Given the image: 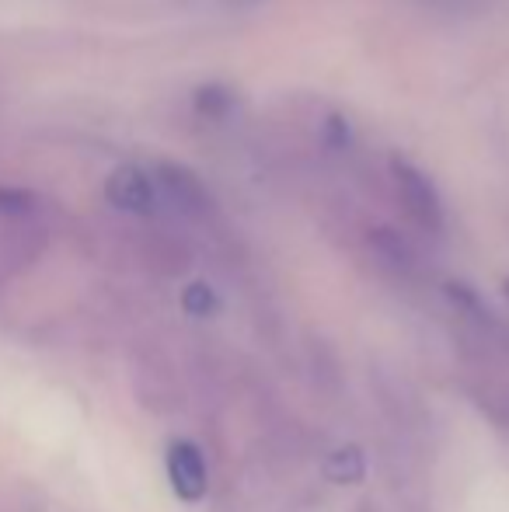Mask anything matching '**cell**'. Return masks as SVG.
<instances>
[{
  "label": "cell",
  "mask_w": 509,
  "mask_h": 512,
  "mask_svg": "<svg viewBox=\"0 0 509 512\" xmlns=\"http://www.w3.org/2000/svg\"><path fill=\"white\" fill-rule=\"evenodd\" d=\"M391 175H394V189H398V203L429 234H440L443 230V203L436 185L422 175L415 164L394 157L391 161Z\"/></svg>",
  "instance_id": "6da1fadb"
},
{
  "label": "cell",
  "mask_w": 509,
  "mask_h": 512,
  "mask_svg": "<svg viewBox=\"0 0 509 512\" xmlns=\"http://www.w3.org/2000/svg\"><path fill=\"white\" fill-rule=\"evenodd\" d=\"M150 178H154V189H157L161 206H171L182 216L210 213V206H213L210 192H206V185L199 182L189 168H182V164H154V168H150Z\"/></svg>",
  "instance_id": "7a4b0ae2"
},
{
  "label": "cell",
  "mask_w": 509,
  "mask_h": 512,
  "mask_svg": "<svg viewBox=\"0 0 509 512\" xmlns=\"http://www.w3.org/2000/svg\"><path fill=\"white\" fill-rule=\"evenodd\" d=\"M105 196L116 209L133 216H154L161 209L150 168H140V164H123V168L112 171L109 182H105Z\"/></svg>",
  "instance_id": "3957f363"
},
{
  "label": "cell",
  "mask_w": 509,
  "mask_h": 512,
  "mask_svg": "<svg viewBox=\"0 0 509 512\" xmlns=\"http://www.w3.org/2000/svg\"><path fill=\"white\" fill-rule=\"evenodd\" d=\"M168 478H171V488H175L178 499L185 502H199L210 488V471H206V460H203V450L189 439H175L168 446Z\"/></svg>",
  "instance_id": "277c9868"
},
{
  "label": "cell",
  "mask_w": 509,
  "mask_h": 512,
  "mask_svg": "<svg viewBox=\"0 0 509 512\" xmlns=\"http://www.w3.org/2000/svg\"><path fill=\"white\" fill-rule=\"evenodd\" d=\"M468 394L485 415L492 418L496 425H506L509 429V384H503L499 377H485L478 373L475 380L468 384Z\"/></svg>",
  "instance_id": "5b68a950"
},
{
  "label": "cell",
  "mask_w": 509,
  "mask_h": 512,
  "mask_svg": "<svg viewBox=\"0 0 509 512\" xmlns=\"http://www.w3.org/2000/svg\"><path fill=\"white\" fill-rule=\"evenodd\" d=\"M328 474H332V481H360L367 474V460L360 450H339L328 460Z\"/></svg>",
  "instance_id": "8992f818"
},
{
  "label": "cell",
  "mask_w": 509,
  "mask_h": 512,
  "mask_svg": "<svg viewBox=\"0 0 509 512\" xmlns=\"http://www.w3.org/2000/svg\"><path fill=\"white\" fill-rule=\"evenodd\" d=\"M231 105H234V98L224 84H206V88L196 91V108L203 115H227Z\"/></svg>",
  "instance_id": "52a82bcc"
},
{
  "label": "cell",
  "mask_w": 509,
  "mask_h": 512,
  "mask_svg": "<svg viewBox=\"0 0 509 512\" xmlns=\"http://www.w3.org/2000/svg\"><path fill=\"white\" fill-rule=\"evenodd\" d=\"M185 307H189L192 314H206V310L217 307V297H213L203 283H196V286H189V290H185Z\"/></svg>",
  "instance_id": "ba28073f"
}]
</instances>
